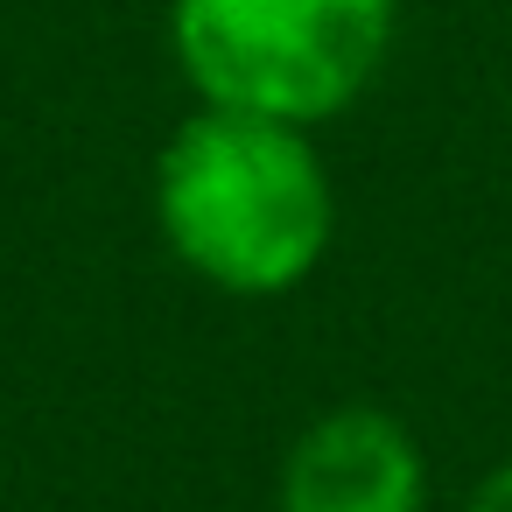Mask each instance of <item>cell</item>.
Returning a JSON list of instances; mask_svg holds the SVG:
<instances>
[{"label": "cell", "mask_w": 512, "mask_h": 512, "mask_svg": "<svg viewBox=\"0 0 512 512\" xmlns=\"http://www.w3.org/2000/svg\"><path fill=\"white\" fill-rule=\"evenodd\" d=\"M393 43V0H176V57L225 113L323 120L351 106Z\"/></svg>", "instance_id": "2"}, {"label": "cell", "mask_w": 512, "mask_h": 512, "mask_svg": "<svg viewBox=\"0 0 512 512\" xmlns=\"http://www.w3.org/2000/svg\"><path fill=\"white\" fill-rule=\"evenodd\" d=\"M155 218L183 267L232 295L295 288L337 225L330 176L288 120L197 113L155 162Z\"/></svg>", "instance_id": "1"}, {"label": "cell", "mask_w": 512, "mask_h": 512, "mask_svg": "<svg viewBox=\"0 0 512 512\" xmlns=\"http://www.w3.org/2000/svg\"><path fill=\"white\" fill-rule=\"evenodd\" d=\"M463 512H512V463H498L477 491H470V505Z\"/></svg>", "instance_id": "4"}, {"label": "cell", "mask_w": 512, "mask_h": 512, "mask_svg": "<svg viewBox=\"0 0 512 512\" xmlns=\"http://www.w3.org/2000/svg\"><path fill=\"white\" fill-rule=\"evenodd\" d=\"M421 449L379 407H330L281 463V512H421Z\"/></svg>", "instance_id": "3"}]
</instances>
